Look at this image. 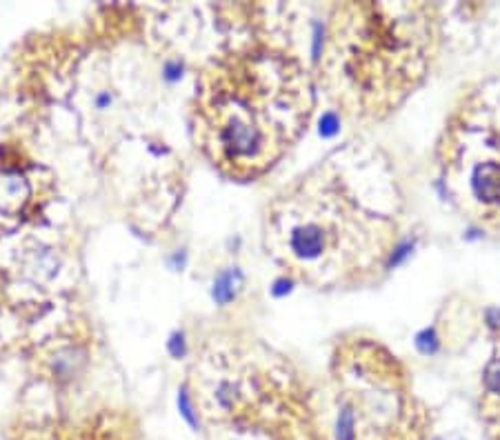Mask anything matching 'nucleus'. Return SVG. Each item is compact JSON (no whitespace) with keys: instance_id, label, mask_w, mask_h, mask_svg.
I'll list each match as a JSON object with an SVG mask.
<instances>
[{"instance_id":"obj_1","label":"nucleus","mask_w":500,"mask_h":440,"mask_svg":"<svg viewBox=\"0 0 500 440\" xmlns=\"http://www.w3.org/2000/svg\"><path fill=\"white\" fill-rule=\"evenodd\" d=\"M301 71L269 53H236L212 65L196 96V136L225 174L249 178L283 154L307 120Z\"/></svg>"},{"instance_id":"obj_2","label":"nucleus","mask_w":500,"mask_h":440,"mask_svg":"<svg viewBox=\"0 0 500 440\" xmlns=\"http://www.w3.org/2000/svg\"><path fill=\"white\" fill-rule=\"evenodd\" d=\"M474 192L478 198L500 200V167L494 162L480 164L474 174Z\"/></svg>"},{"instance_id":"obj_3","label":"nucleus","mask_w":500,"mask_h":440,"mask_svg":"<svg viewBox=\"0 0 500 440\" xmlns=\"http://www.w3.org/2000/svg\"><path fill=\"white\" fill-rule=\"evenodd\" d=\"M240 285V273L238 271H227L216 281L214 285V296L218 303H229L236 296V287Z\"/></svg>"},{"instance_id":"obj_4","label":"nucleus","mask_w":500,"mask_h":440,"mask_svg":"<svg viewBox=\"0 0 500 440\" xmlns=\"http://www.w3.org/2000/svg\"><path fill=\"white\" fill-rule=\"evenodd\" d=\"M354 412L345 407L338 416V440H354Z\"/></svg>"},{"instance_id":"obj_5","label":"nucleus","mask_w":500,"mask_h":440,"mask_svg":"<svg viewBox=\"0 0 500 440\" xmlns=\"http://www.w3.org/2000/svg\"><path fill=\"white\" fill-rule=\"evenodd\" d=\"M485 382L491 392L500 394V360H494L485 370Z\"/></svg>"},{"instance_id":"obj_6","label":"nucleus","mask_w":500,"mask_h":440,"mask_svg":"<svg viewBox=\"0 0 500 440\" xmlns=\"http://www.w3.org/2000/svg\"><path fill=\"white\" fill-rule=\"evenodd\" d=\"M333 125H336L333 116H327V118H325V134H331V132H333Z\"/></svg>"}]
</instances>
